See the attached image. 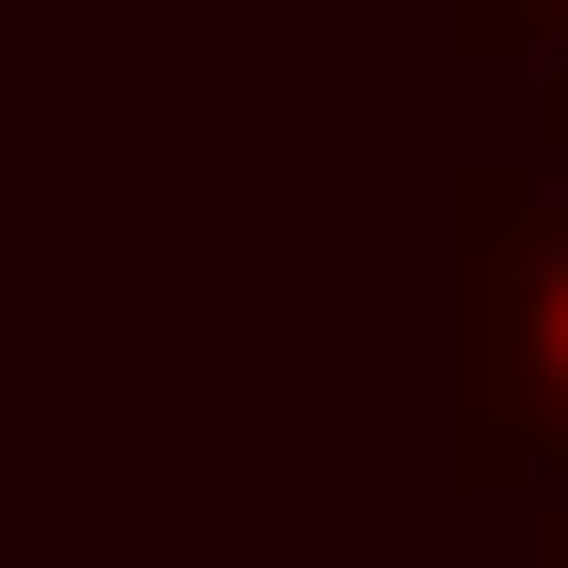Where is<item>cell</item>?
<instances>
[{
  "instance_id": "1",
  "label": "cell",
  "mask_w": 568,
  "mask_h": 568,
  "mask_svg": "<svg viewBox=\"0 0 568 568\" xmlns=\"http://www.w3.org/2000/svg\"><path fill=\"white\" fill-rule=\"evenodd\" d=\"M568 436V152L493 133L436 171V493L511 511Z\"/></svg>"
},
{
  "instance_id": "2",
  "label": "cell",
  "mask_w": 568,
  "mask_h": 568,
  "mask_svg": "<svg viewBox=\"0 0 568 568\" xmlns=\"http://www.w3.org/2000/svg\"><path fill=\"white\" fill-rule=\"evenodd\" d=\"M436 39L474 77H530V152H568V0H455Z\"/></svg>"
},
{
  "instance_id": "3",
  "label": "cell",
  "mask_w": 568,
  "mask_h": 568,
  "mask_svg": "<svg viewBox=\"0 0 568 568\" xmlns=\"http://www.w3.org/2000/svg\"><path fill=\"white\" fill-rule=\"evenodd\" d=\"M511 511H530V568H568V436H549V474H530Z\"/></svg>"
}]
</instances>
